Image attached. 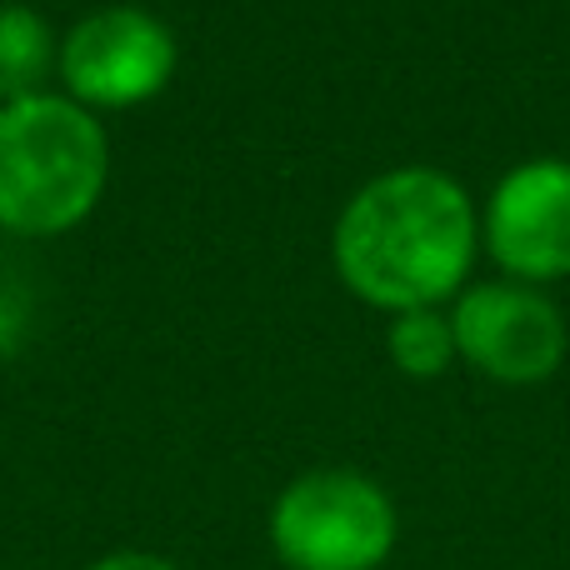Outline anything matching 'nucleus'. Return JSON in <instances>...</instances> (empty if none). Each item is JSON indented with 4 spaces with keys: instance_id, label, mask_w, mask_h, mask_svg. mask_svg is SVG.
<instances>
[{
    "instance_id": "f257e3e1",
    "label": "nucleus",
    "mask_w": 570,
    "mask_h": 570,
    "mask_svg": "<svg viewBox=\"0 0 570 570\" xmlns=\"http://www.w3.org/2000/svg\"><path fill=\"white\" fill-rule=\"evenodd\" d=\"M481 256L471 190L435 166L371 176L331 226L335 276L375 311H441Z\"/></svg>"
},
{
    "instance_id": "f03ea898",
    "label": "nucleus",
    "mask_w": 570,
    "mask_h": 570,
    "mask_svg": "<svg viewBox=\"0 0 570 570\" xmlns=\"http://www.w3.org/2000/svg\"><path fill=\"white\" fill-rule=\"evenodd\" d=\"M110 180V140L96 110L36 90L0 106V230L50 240L100 206Z\"/></svg>"
},
{
    "instance_id": "7ed1b4c3",
    "label": "nucleus",
    "mask_w": 570,
    "mask_h": 570,
    "mask_svg": "<svg viewBox=\"0 0 570 570\" xmlns=\"http://www.w3.org/2000/svg\"><path fill=\"white\" fill-rule=\"evenodd\" d=\"M266 535L285 570H381L401 541V511L365 471L315 465L281 485Z\"/></svg>"
},
{
    "instance_id": "20e7f679",
    "label": "nucleus",
    "mask_w": 570,
    "mask_h": 570,
    "mask_svg": "<svg viewBox=\"0 0 570 570\" xmlns=\"http://www.w3.org/2000/svg\"><path fill=\"white\" fill-rule=\"evenodd\" d=\"M56 70L86 110L146 106L176 76V36L140 6H100L60 36Z\"/></svg>"
},
{
    "instance_id": "39448f33",
    "label": "nucleus",
    "mask_w": 570,
    "mask_h": 570,
    "mask_svg": "<svg viewBox=\"0 0 570 570\" xmlns=\"http://www.w3.org/2000/svg\"><path fill=\"white\" fill-rule=\"evenodd\" d=\"M455 355L495 385H541L566 361V315L535 285L485 281L451 305Z\"/></svg>"
},
{
    "instance_id": "423d86ee",
    "label": "nucleus",
    "mask_w": 570,
    "mask_h": 570,
    "mask_svg": "<svg viewBox=\"0 0 570 570\" xmlns=\"http://www.w3.org/2000/svg\"><path fill=\"white\" fill-rule=\"evenodd\" d=\"M481 246L505 281L551 285L570 276V160L535 156L495 180L481 210Z\"/></svg>"
},
{
    "instance_id": "0eeeda50",
    "label": "nucleus",
    "mask_w": 570,
    "mask_h": 570,
    "mask_svg": "<svg viewBox=\"0 0 570 570\" xmlns=\"http://www.w3.org/2000/svg\"><path fill=\"white\" fill-rule=\"evenodd\" d=\"M50 66H56V40L46 16L30 6H0V106L36 96Z\"/></svg>"
},
{
    "instance_id": "6e6552de",
    "label": "nucleus",
    "mask_w": 570,
    "mask_h": 570,
    "mask_svg": "<svg viewBox=\"0 0 570 570\" xmlns=\"http://www.w3.org/2000/svg\"><path fill=\"white\" fill-rule=\"evenodd\" d=\"M385 351L391 365L411 381H435L445 375L461 355H455V331H451V311H401L391 315L385 331Z\"/></svg>"
},
{
    "instance_id": "1a4fd4ad",
    "label": "nucleus",
    "mask_w": 570,
    "mask_h": 570,
    "mask_svg": "<svg viewBox=\"0 0 570 570\" xmlns=\"http://www.w3.org/2000/svg\"><path fill=\"white\" fill-rule=\"evenodd\" d=\"M20 331H26V291H20V276L10 271L6 250H0V361L16 351Z\"/></svg>"
},
{
    "instance_id": "9d476101",
    "label": "nucleus",
    "mask_w": 570,
    "mask_h": 570,
    "mask_svg": "<svg viewBox=\"0 0 570 570\" xmlns=\"http://www.w3.org/2000/svg\"><path fill=\"white\" fill-rule=\"evenodd\" d=\"M86 570H180V566L156 551H110V556H100V561H90Z\"/></svg>"
}]
</instances>
